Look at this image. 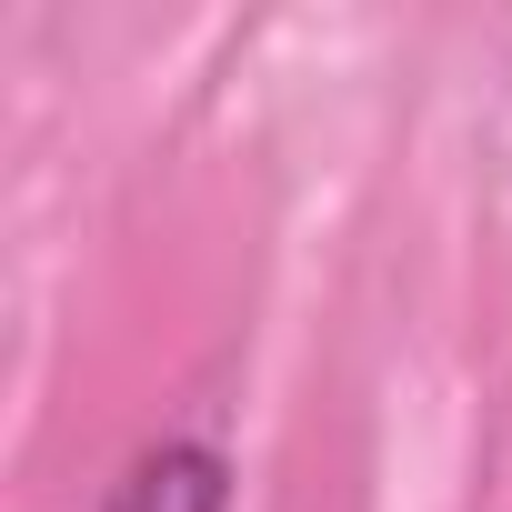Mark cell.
I'll list each match as a JSON object with an SVG mask.
<instances>
[{
  "mask_svg": "<svg viewBox=\"0 0 512 512\" xmlns=\"http://www.w3.org/2000/svg\"><path fill=\"white\" fill-rule=\"evenodd\" d=\"M221 502H231V472H221L211 442H151L101 492V512H221Z\"/></svg>",
  "mask_w": 512,
  "mask_h": 512,
  "instance_id": "obj_1",
  "label": "cell"
}]
</instances>
